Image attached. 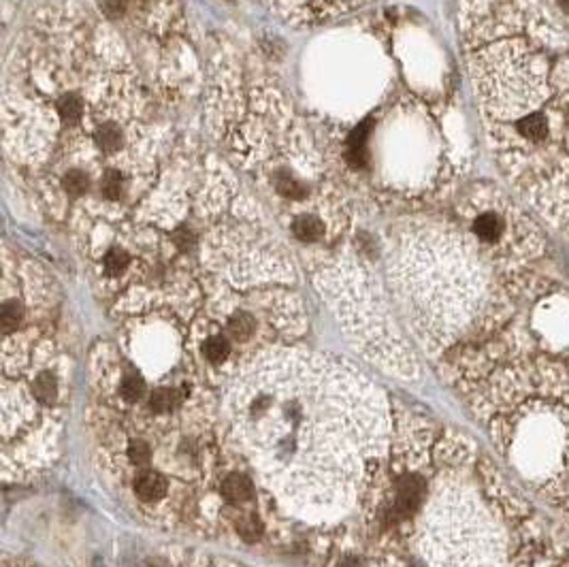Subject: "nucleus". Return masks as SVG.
I'll return each instance as SVG.
<instances>
[{
	"mask_svg": "<svg viewBox=\"0 0 569 567\" xmlns=\"http://www.w3.org/2000/svg\"><path fill=\"white\" fill-rule=\"evenodd\" d=\"M107 20L37 11L3 86L5 156L39 207L73 229H113L162 185L171 126Z\"/></svg>",
	"mask_w": 569,
	"mask_h": 567,
	"instance_id": "obj_1",
	"label": "nucleus"
},
{
	"mask_svg": "<svg viewBox=\"0 0 569 567\" xmlns=\"http://www.w3.org/2000/svg\"><path fill=\"white\" fill-rule=\"evenodd\" d=\"M209 113L226 158L288 224L301 244H324L345 227V199L292 109L273 86L218 75Z\"/></svg>",
	"mask_w": 569,
	"mask_h": 567,
	"instance_id": "obj_2",
	"label": "nucleus"
},
{
	"mask_svg": "<svg viewBox=\"0 0 569 567\" xmlns=\"http://www.w3.org/2000/svg\"><path fill=\"white\" fill-rule=\"evenodd\" d=\"M294 26H316L356 11L369 0H258Z\"/></svg>",
	"mask_w": 569,
	"mask_h": 567,
	"instance_id": "obj_3",
	"label": "nucleus"
},
{
	"mask_svg": "<svg viewBox=\"0 0 569 567\" xmlns=\"http://www.w3.org/2000/svg\"><path fill=\"white\" fill-rule=\"evenodd\" d=\"M425 497V484L418 476L408 474L399 480L397 484V501H395V512L401 516L412 514Z\"/></svg>",
	"mask_w": 569,
	"mask_h": 567,
	"instance_id": "obj_4",
	"label": "nucleus"
},
{
	"mask_svg": "<svg viewBox=\"0 0 569 567\" xmlns=\"http://www.w3.org/2000/svg\"><path fill=\"white\" fill-rule=\"evenodd\" d=\"M514 134H518L522 143H544L550 134V122L544 113L535 111L518 115L514 124Z\"/></svg>",
	"mask_w": 569,
	"mask_h": 567,
	"instance_id": "obj_5",
	"label": "nucleus"
},
{
	"mask_svg": "<svg viewBox=\"0 0 569 567\" xmlns=\"http://www.w3.org/2000/svg\"><path fill=\"white\" fill-rule=\"evenodd\" d=\"M503 231H505L503 218H501L495 210H490V207L478 212V214L473 216V220H471V233H473L482 244H497V241L501 239Z\"/></svg>",
	"mask_w": 569,
	"mask_h": 567,
	"instance_id": "obj_6",
	"label": "nucleus"
},
{
	"mask_svg": "<svg viewBox=\"0 0 569 567\" xmlns=\"http://www.w3.org/2000/svg\"><path fill=\"white\" fill-rule=\"evenodd\" d=\"M134 493L143 501H158L166 495V480L158 471H145L137 478Z\"/></svg>",
	"mask_w": 569,
	"mask_h": 567,
	"instance_id": "obj_7",
	"label": "nucleus"
},
{
	"mask_svg": "<svg viewBox=\"0 0 569 567\" xmlns=\"http://www.w3.org/2000/svg\"><path fill=\"white\" fill-rule=\"evenodd\" d=\"M222 495L231 501V503H243L248 499H252L254 495V486L252 482L241 476V474H231L224 482H222Z\"/></svg>",
	"mask_w": 569,
	"mask_h": 567,
	"instance_id": "obj_8",
	"label": "nucleus"
},
{
	"mask_svg": "<svg viewBox=\"0 0 569 567\" xmlns=\"http://www.w3.org/2000/svg\"><path fill=\"white\" fill-rule=\"evenodd\" d=\"M24 320V305L18 299H7L0 309V324H3L5 333H13Z\"/></svg>",
	"mask_w": 569,
	"mask_h": 567,
	"instance_id": "obj_9",
	"label": "nucleus"
},
{
	"mask_svg": "<svg viewBox=\"0 0 569 567\" xmlns=\"http://www.w3.org/2000/svg\"><path fill=\"white\" fill-rule=\"evenodd\" d=\"M179 393L175 389H156L149 395V410L154 414H168L171 410H175V406L179 403Z\"/></svg>",
	"mask_w": 569,
	"mask_h": 567,
	"instance_id": "obj_10",
	"label": "nucleus"
},
{
	"mask_svg": "<svg viewBox=\"0 0 569 567\" xmlns=\"http://www.w3.org/2000/svg\"><path fill=\"white\" fill-rule=\"evenodd\" d=\"M256 328V320L250 311H235L231 318H229V333L235 337V339H248Z\"/></svg>",
	"mask_w": 569,
	"mask_h": 567,
	"instance_id": "obj_11",
	"label": "nucleus"
},
{
	"mask_svg": "<svg viewBox=\"0 0 569 567\" xmlns=\"http://www.w3.org/2000/svg\"><path fill=\"white\" fill-rule=\"evenodd\" d=\"M33 393L41 403H52L58 397V382L52 373H41L35 384H33Z\"/></svg>",
	"mask_w": 569,
	"mask_h": 567,
	"instance_id": "obj_12",
	"label": "nucleus"
},
{
	"mask_svg": "<svg viewBox=\"0 0 569 567\" xmlns=\"http://www.w3.org/2000/svg\"><path fill=\"white\" fill-rule=\"evenodd\" d=\"M203 352H205L207 360H212V362H222V360L229 356V352H231L229 339H226L224 335H214V337H209V339L205 341Z\"/></svg>",
	"mask_w": 569,
	"mask_h": 567,
	"instance_id": "obj_13",
	"label": "nucleus"
},
{
	"mask_svg": "<svg viewBox=\"0 0 569 567\" xmlns=\"http://www.w3.org/2000/svg\"><path fill=\"white\" fill-rule=\"evenodd\" d=\"M145 382L141 380V377L137 373L132 375H126L124 380H122V386H120V395L126 399V401H139L143 395H145Z\"/></svg>",
	"mask_w": 569,
	"mask_h": 567,
	"instance_id": "obj_14",
	"label": "nucleus"
},
{
	"mask_svg": "<svg viewBox=\"0 0 569 567\" xmlns=\"http://www.w3.org/2000/svg\"><path fill=\"white\" fill-rule=\"evenodd\" d=\"M237 529H239V533H241L246 539H250V542L258 539L260 533H263V525H260V520H258L256 516H243V518H239V520H237Z\"/></svg>",
	"mask_w": 569,
	"mask_h": 567,
	"instance_id": "obj_15",
	"label": "nucleus"
},
{
	"mask_svg": "<svg viewBox=\"0 0 569 567\" xmlns=\"http://www.w3.org/2000/svg\"><path fill=\"white\" fill-rule=\"evenodd\" d=\"M128 459L134 465H147L151 461V448L143 440H134L128 448Z\"/></svg>",
	"mask_w": 569,
	"mask_h": 567,
	"instance_id": "obj_16",
	"label": "nucleus"
},
{
	"mask_svg": "<svg viewBox=\"0 0 569 567\" xmlns=\"http://www.w3.org/2000/svg\"><path fill=\"white\" fill-rule=\"evenodd\" d=\"M556 3H558L561 11H563L565 16H569V0H556Z\"/></svg>",
	"mask_w": 569,
	"mask_h": 567,
	"instance_id": "obj_17",
	"label": "nucleus"
}]
</instances>
